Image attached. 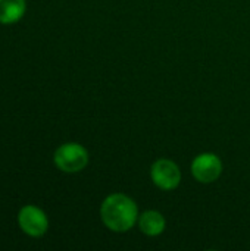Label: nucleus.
Instances as JSON below:
<instances>
[{
	"mask_svg": "<svg viewBox=\"0 0 250 251\" xmlns=\"http://www.w3.org/2000/svg\"><path fill=\"white\" fill-rule=\"evenodd\" d=\"M190 172L199 184H214L221 178L224 172V163L217 153L203 151L193 157L190 163Z\"/></svg>",
	"mask_w": 250,
	"mask_h": 251,
	"instance_id": "nucleus-4",
	"label": "nucleus"
},
{
	"mask_svg": "<svg viewBox=\"0 0 250 251\" xmlns=\"http://www.w3.org/2000/svg\"><path fill=\"white\" fill-rule=\"evenodd\" d=\"M90 156L87 149L80 143H65L55 151L53 162L65 174H78L88 165Z\"/></svg>",
	"mask_w": 250,
	"mask_h": 251,
	"instance_id": "nucleus-2",
	"label": "nucleus"
},
{
	"mask_svg": "<svg viewBox=\"0 0 250 251\" xmlns=\"http://www.w3.org/2000/svg\"><path fill=\"white\" fill-rule=\"evenodd\" d=\"M139 215L140 210L136 200L124 193H112L100 204L102 224L115 234H125L137 226Z\"/></svg>",
	"mask_w": 250,
	"mask_h": 251,
	"instance_id": "nucleus-1",
	"label": "nucleus"
},
{
	"mask_svg": "<svg viewBox=\"0 0 250 251\" xmlns=\"http://www.w3.org/2000/svg\"><path fill=\"white\" fill-rule=\"evenodd\" d=\"M18 224L27 235L34 237V238L43 237L49 229V219L46 213L40 207L32 206V204L24 206L19 210Z\"/></svg>",
	"mask_w": 250,
	"mask_h": 251,
	"instance_id": "nucleus-5",
	"label": "nucleus"
},
{
	"mask_svg": "<svg viewBox=\"0 0 250 251\" xmlns=\"http://www.w3.org/2000/svg\"><path fill=\"white\" fill-rule=\"evenodd\" d=\"M137 228L143 235L155 238V237H159L165 232L167 219L159 210L149 209V210H144L139 215Z\"/></svg>",
	"mask_w": 250,
	"mask_h": 251,
	"instance_id": "nucleus-6",
	"label": "nucleus"
},
{
	"mask_svg": "<svg viewBox=\"0 0 250 251\" xmlns=\"http://www.w3.org/2000/svg\"><path fill=\"white\" fill-rule=\"evenodd\" d=\"M25 13V0H0V24H13Z\"/></svg>",
	"mask_w": 250,
	"mask_h": 251,
	"instance_id": "nucleus-7",
	"label": "nucleus"
},
{
	"mask_svg": "<svg viewBox=\"0 0 250 251\" xmlns=\"http://www.w3.org/2000/svg\"><path fill=\"white\" fill-rule=\"evenodd\" d=\"M181 168L172 159L159 157L150 166V181L161 191L169 193L177 190L181 184Z\"/></svg>",
	"mask_w": 250,
	"mask_h": 251,
	"instance_id": "nucleus-3",
	"label": "nucleus"
}]
</instances>
